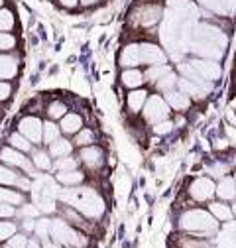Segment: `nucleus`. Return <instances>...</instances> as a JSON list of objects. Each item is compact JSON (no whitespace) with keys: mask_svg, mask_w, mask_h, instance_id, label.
I'll return each mask as SVG.
<instances>
[{"mask_svg":"<svg viewBox=\"0 0 236 248\" xmlns=\"http://www.w3.org/2000/svg\"><path fill=\"white\" fill-rule=\"evenodd\" d=\"M49 238L59 242L63 248H87L88 244V236L71 227L63 217H53L49 221Z\"/></svg>","mask_w":236,"mask_h":248,"instance_id":"423d86ee","label":"nucleus"},{"mask_svg":"<svg viewBox=\"0 0 236 248\" xmlns=\"http://www.w3.org/2000/svg\"><path fill=\"white\" fill-rule=\"evenodd\" d=\"M177 79H179V75H177L173 69H169V71H165L152 87L156 89V93H160V95H163V93H167V91H173V89H177Z\"/></svg>","mask_w":236,"mask_h":248,"instance_id":"473e14b6","label":"nucleus"},{"mask_svg":"<svg viewBox=\"0 0 236 248\" xmlns=\"http://www.w3.org/2000/svg\"><path fill=\"white\" fill-rule=\"evenodd\" d=\"M224 162L230 166V170H236V152H230L224 156Z\"/></svg>","mask_w":236,"mask_h":248,"instance_id":"603ef678","label":"nucleus"},{"mask_svg":"<svg viewBox=\"0 0 236 248\" xmlns=\"http://www.w3.org/2000/svg\"><path fill=\"white\" fill-rule=\"evenodd\" d=\"M61 217H63V219H65L71 227L79 229V231L85 232V234H93V232H95V227H93L95 221L87 219L85 215H81L77 209H73V207H69V205H61Z\"/></svg>","mask_w":236,"mask_h":248,"instance_id":"2eb2a0df","label":"nucleus"},{"mask_svg":"<svg viewBox=\"0 0 236 248\" xmlns=\"http://www.w3.org/2000/svg\"><path fill=\"white\" fill-rule=\"evenodd\" d=\"M0 203H6L12 207H20L26 203V193L14 189V187H6V185H0Z\"/></svg>","mask_w":236,"mask_h":248,"instance_id":"c756f323","label":"nucleus"},{"mask_svg":"<svg viewBox=\"0 0 236 248\" xmlns=\"http://www.w3.org/2000/svg\"><path fill=\"white\" fill-rule=\"evenodd\" d=\"M77 160L81 170L88 175V173H99L103 171L104 164H106V152L99 146V144H91L77 150Z\"/></svg>","mask_w":236,"mask_h":248,"instance_id":"0eeeda50","label":"nucleus"},{"mask_svg":"<svg viewBox=\"0 0 236 248\" xmlns=\"http://www.w3.org/2000/svg\"><path fill=\"white\" fill-rule=\"evenodd\" d=\"M26 248H42V240H40L38 236H34V238H28Z\"/></svg>","mask_w":236,"mask_h":248,"instance_id":"5fc2aeb1","label":"nucleus"},{"mask_svg":"<svg viewBox=\"0 0 236 248\" xmlns=\"http://www.w3.org/2000/svg\"><path fill=\"white\" fill-rule=\"evenodd\" d=\"M42 248H63V246L51 238H45V240H42Z\"/></svg>","mask_w":236,"mask_h":248,"instance_id":"864d4df0","label":"nucleus"},{"mask_svg":"<svg viewBox=\"0 0 236 248\" xmlns=\"http://www.w3.org/2000/svg\"><path fill=\"white\" fill-rule=\"evenodd\" d=\"M53 177L61 187H77V185H83L87 181V173L81 168L69 171H55Z\"/></svg>","mask_w":236,"mask_h":248,"instance_id":"5701e85b","label":"nucleus"},{"mask_svg":"<svg viewBox=\"0 0 236 248\" xmlns=\"http://www.w3.org/2000/svg\"><path fill=\"white\" fill-rule=\"evenodd\" d=\"M77 168H81V166H79V160H77L75 154H71V156L53 160L51 171H69V170H77Z\"/></svg>","mask_w":236,"mask_h":248,"instance_id":"58836bf2","label":"nucleus"},{"mask_svg":"<svg viewBox=\"0 0 236 248\" xmlns=\"http://www.w3.org/2000/svg\"><path fill=\"white\" fill-rule=\"evenodd\" d=\"M215 199L224 201V203H232L236 199V185L230 173L215 181Z\"/></svg>","mask_w":236,"mask_h":248,"instance_id":"4be33fe9","label":"nucleus"},{"mask_svg":"<svg viewBox=\"0 0 236 248\" xmlns=\"http://www.w3.org/2000/svg\"><path fill=\"white\" fill-rule=\"evenodd\" d=\"M103 4V0H79V8L83 10H93Z\"/></svg>","mask_w":236,"mask_h":248,"instance_id":"8fccbe9b","label":"nucleus"},{"mask_svg":"<svg viewBox=\"0 0 236 248\" xmlns=\"http://www.w3.org/2000/svg\"><path fill=\"white\" fill-rule=\"evenodd\" d=\"M230 209H232V215H234V219H236V199L230 203Z\"/></svg>","mask_w":236,"mask_h":248,"instance_id":"6e6d98bb","label":"nucleus"},{"mask_svg":"<svg viewBox=\"0 0 236 248\" xmlns=\"http://www.w3.org/2000/svg\"><path fill=\"white\" fill-rule=\"evenodd\" d=\"M187 197L193 203H209L215 199V179L209 175H197L187 185Z\"/></svg>","mask_w":236,"mask_h":248,"instance_id":"9d476101","label":"nucleus"},{"mask_svg":"<svg viewBox=\"0 0 236 248\" xmlns=\"http://www.w3.org/2000/svg\"><path fill=\"white\" fill-rule=\"evenodd\" d=\"M230 175H232V179H234V185H236V170H232V173H230Z\"/></svg>","mask_w":236,"mask_h":248,"instance_id":"13d9d810","label":"nucleus"},{"mask_svg":"<svg viewBox=\"0 0 236 248\" xmlns=\"http://www.w3.org/2000/svg\"><path fill=\"white\" fill-rule=\"evenodd\" d=\"M179 248H215V242L213 238L185 234V236H179Z\"/></svg>","mask_w":236,"mask_h":248,"instance_id":"c9c22d12","label":"nucleus"},{"mask_svg":"<svg viewBox=\"0 0 236 248\" xmlns=\"http://www.w3.org/2000/svg\"><path fill=\"white\" fill-rule=\"evenodd\" d=\"M173 130H175V122L171 118H165V120H162V122H158V124H154V126H152V132L156 136H167Z\"/></svg>","mask_w":236,"mask_h":248,"instance_id":"c03bdc74","label":"nucleus"},{"mask_svg":"<svg viewBox=\"0 0 236 248\" xmlns=\"http://www.w3.org/2000/svg\"><path fill=\"white\" fill-rule=\"evenodd\" d=\"M148 97H150V89L146 87H140V89H132L126 93V99H124V105H126V112L132 114V116H140Z\"/></svg>","mask_w":236,"mask_h":248,"instance_id":"dca6fc26","label":"nucleus"},{"mask_svg":"<svg viewBox=\"0 0 236 248\" xmlns=\"http://www.w3.org/2000/svg\"><path fill=\"white\" fill-rule=\"evenodd\" d=\"M177 89L183 91L193 103H197V101H205L206 97L211 95V93L206 91V89H203L201 85H197V83H193V81H189V79H185V77H179V79H177Z\"/></svg>","mask_w":236,"mask_h":248,"instance_id":"a878e982","label":"nucleus"},{"mask_svg":"<svg viewBox=\"0 0 236 248\" xmlns=\"http://www.w3.org/2000/svg\"><path fill=\"white\" fill-rule=\"evenodd\" d=\"M0 185H6V187H14L22 193H30V189H32V177H28L24 173H20L18 170L6 166L0 162Z\"/></svg>","mask_w":236,"mask_h":248,"instance_id":"ddd939ff","label":"nucleus"},{"mask_svg":"<svg viewBox=\"0 0 236 248\" xmlns=\"http://www.w3.org/2000/svg\"><path fill=\"white\" fill-rule=\"evenodd\" d=\"M18 36L14 32H0V53H12L18 49Z\"/></svg>","mask_w":236,"mask_h":248,"instance_id":"e433bc0d","label":"nucleus"},{"mask_svg":"<svg viewBox=\"0 0 236 248\" xmlns=\"http://www.w3.org/2000/svg\"><path fill=\"white\" fill-rule=\"evenodd\" d=\"M30 160H32L38 173L51 171V168H53V158L49 156L47 148H42V146H34V150L30 152Z\"/></svg>","mask_w":236,"mask_h":248,"instance_id":"393cba45","label":"nucleus"},{"mask_svg":"<svg viewBox=\"0 0 236 248\" xmlns=\"http://www.w3.org/2000/svg\"><path fill=\"white\" fill-rule=\"evenodd\" d=\"M6 6V0H0V8H4Z\"/></svg>","mask_w":236,"mask_h":248,"instance_id":"bf43d9fd","label":"nucleus"},{"mask_svg":"<svg viewBox=\"0 0 236 248\" xmlns=\"http://www.w3.org/2000/svg\"><path fill=\"white\" fill-rule=\"evenodd\" d=\"M28 234L26 232H16V234H12L6 242H2V248H26V244H28Z\"/></svg>","mask_w":236,"mask_h":248,"instance_id":"a18cd8bd","label":"nucleus"},{"mask_svg":"<svg viewBox=\"0 0 236 248\" xmlns=\"http://www.w3.org/2000/svg\"><path fill=\"white\" fill-rule=\"evenodd\" d=\"M177 73H179V77H185L211 93L215 83L221 81L222 77V65H221V61L191 55L189 59L177 63Z\"/></svg>","mask_w":236,"mask_h":248,"instance_id":"7ed1b4c3","label":"nucleus"},{"mask_svg":"<svg viewBox=\"0 0 236 248\" xmlns=\"http://www.w3.org/2000/svg\"><path fill=\"white\" fill-rule=\"evenodd\" d=\"M16 28H18V14L10 6L0 8V32H16Z\"/></svg>","mask_w":236,"mask_h":248,"instance_id":"72a5a7b5","label":"nucleus"},{"mask_svg":"<svg viewBox=\"0 0 236 248\" xmlns=\"http://www.w3.org/2000/svg\"><path fill=\"white\" fill-rule=\"evenodd\" d=\"M34 225H36V219H22V223H20V227L24 229L26 234L28 232H34Z\"/></svg>","mask_w":236,"mask_h":248,"instance_id":"3c124183","label":"nucleus"},{"mask_svg":"<svg viewBox=\"0 0 236 248\" xmlns=\"http://www.w3.org/2000/svg\"><path fill=\"white\" fill-rule=\"evenodd\" d=\"M16 217H20V219H40L42 211L32 201H26L24 205L16 207Z\"/></svg>","mask_w":236,"mask_h":248,"instance_id":"a19ab883","label":"nucleus"},{"mask_svg":"<svg viewBox=\"0 0 236 248\" xmlns=\"http://www.w3.org/2000/svg\"><path fill=\"white\" fill-rule=\"evenodd\" d=\"M232 170H230V166L224 162V158H215L213 162H209L205 166V173L209 175V177H213L215 181L217 179H221V177H224V175H228Z\"/></svg>","mask_w":236,"mask_h":248,"instance_id":"2f4dec72","label":"nucleus"},{"mask_svg":"<svg viewBox=\"0 0 236 248\" xmlns=\"http://www.w3.org/2000/svg\"><path fill=\"white\" fill-rule=\"evenodd\" d=\"M187 51L195 57H203V59H213V61H221L224 57V51L222 47L215 46V44H209V42H201V40H191Z\"/></svg>","mask_w":236,"mask_h":248,"instance_id":"4468645a","label":"nucleus"},{"mask_svg":"<svg viewBox=\"0 0 236 248\" xmlns=\"http://www.w3.org/2000/svg\"><path fill=\"white\" fill-rule=\"evenodd\" d=\"M163 99H165L167 107L171 108V112H177V114H185L191 108V105H193V101L179 89H173V91L163 93Z\"/></svg>","mask_w":236,"mask_h":248,"instance_id":"a211bd4d","label":"nucleus"},{"mask_svg":"<svg viewBox=\"0 0 236 248\" xmlns=\"http://www.w3.org/2000/svg\"><path fill=\"white\" fill-rule=\"evenodd\" d=\"M49 217H40V221L36 219V225H34V234L40 238V240H45L49 238Z\"/></svg>","mask_w":236,"mask_h":248,"instance_id":"37998d69","label":"nucleus"},{"mask_svg":"<svg viewBox=\"0 0 236 248\" xmlns=\"http://www.w3.org/2000/svg\"><path fill=\"white\" fill-rule=\"evenodd\" d=\"M20 75L18 53H0V81H14Z\"/></svg>","mask_w":236,"mask_h":248,"instance_id":"f3484780","label":"nucleus"},{"mask_svg":"<svg viewBox=\"0 0 236 248\" xmlns=\"http://www.w3.org/2000/svg\"><path fill=\"white\" fill-rule=\"evenodd\" d=\"M42 128H44V118H40L38 114H24L16 122V130L34 146H42Z\"/></svg>","mask_w":236,"mask_h":248,"instance_id":"f8f14e48","label":"nucleus"},{"mask_svg":"<svg viewBox=\"0 0 236 248\" xmlns=\"http://www.w3.org/2000/svg\"><path fill=\"white\" fill-rule=\"evenodd\" d=\"M163 12H165L163 0H134L126 14V24L128 28L136 30L140 34H150L160 28Z\"/></svg>","mask_w":236,"mask_h":248,"instance_id":"f03ea898","label":"nucleus"},{"mask_svg":"<svg viewBox=\"0 0 236 248\" xmlns=\"http://www.w3.org/2000/svg\"><path fill=\"white\" fill-rule=\"evenodd\" d=\"M47 152H49V156L53 160L57 158H65V156H71V154H75V146L71 142V138L67 136H59L55 142H51L49 146H45Z\"/></svg>","mask_w":236,"mask_h":248,"instance_id":"bb28decb","label":"nucleus"},{"mask_svg":"<svg viewBox=\"0 0 236 248\" xmlns=\"http://www.w3.org/2000/svg\"><path fill=\"white\" fill-rule=\"evenodd\" d=\"M71 108H69V105L63 101V99H59V97H55V99H49L47 103H45V107H44V112H45V118H49V120H55V122H59L61 120L67 112H69Z\"/></svg>","mask_w":236,"mask_h":248,"instance_id":"cd10ccee","label":"nucleus"},{"mask_svg":"<svg viewBox=\"0 0 236 248\" xmlns=\"http://www.w3.org/2000/svg\"><path fill=\"white\" fill-rule=\"evenodd\" d=\"M16 217V207L0 203V219H14Z\"/></svg>","mask_w":236,"mask_h":248,"instance_id":"09e8293b","label":"nucleus"},{"mask_svg":"<svg viewBox=\"0 0 236 248\" xmlns=\"http://www.w3.org/2000/svg\"><path fill=\"white\" fill-rule=\"evenodd\" d=\"M177 229L185 234L201 236V238H215L221 229V223L203 207H189L177 217Z\"/></svg>","mask_w":236,"mask_h":248,"instance_id":"20e7f679","label":"nucleus"},{"mask_svg":"<svg viewBox=\"0 0 236 248\" xmlns=\"http://www.w3.org/2000/svg\"><path fill=\"white\" fill-rule=\"evenodd\" d=\"M171 65L169 63H163V65H150L144 69V77H146V85H154L165 71H169Z\"/></svg>","mask_w":236,"mask_h":248,"instance_id":"ea45409f","label":"nucleus"},{"mask_svg":"<svg viewBox=\"0 0 236 248\" xmlns=\"http://www.w3.org/2000/svg\"><path fill=\"white\" fill-rule=\"evenodd\" d=\"M8 146H12V148H16V150H20V152H24V154H30L34 150V144L30 142L28 138H24L18 130H14L10 136H8Z\"/></svg>","mask_w":236,"mask_h":248,"instance_id":"4c0bfd02","label":"nucleus"},{"mask_svg":"<svg viewBox=\"0 0 236 248\" xmlns=\"http://www.w3.org/2000/svg\"><path fill=\"white\" fill-rule=\"evenodd\" d=\"M61 191V185L55 181L53 175H45V173H38L32 179V203L42 211V215H49L53 211H57V197Z\"/></svg>","mask_w":236,"mask_h":248,"instance_id":"39448f33","label":"nucleus"},{"mask_svg":"<svg viewBox=\"0 0 236 248\" xmlns=\"http://www.w3.org/2000/svg\"><path fill=\"white\" fill-rule=\"evenodd\" d=\"M18 229H20L18 223H14V221H10V219H0V244L6 242L12 234H16Z\"/></svg>","mask_w":236,"mask_h":248,"instance_id":"79ce46f5","label":"nucleus"},{"mask_svg":"<svg viewBox=\"0 0 236 248\" xmlns=\"http://www.w3.org/2000/svg\"><path fill=\"white\" fill-rule=\"evenodd\" d=\"M206 209H209V213L215 217V219H217L221 225H222V223H228V221H232V219H234L230 205H228V203H224V201L213 199V201L206 203Z\"/></svg>","mask_w":236,"mask_h":248,"instance_id":"c85d7f7f","label":"nucleus"},{"mask_svg":"<svg viewBox=\"0 0 236 248\" xmlns=\"http://www.w3.org/2000/svg\"><path fill=\"white\" fill-rule=\"evenodd\" d=\"M57 124H59V130H61L63 136L73 138V136L85 126V118H83L81 112H77V110H69V112H67L61 120H59Z\"/></svg>","mask_w":236,"mask_h":248,"instance_id":"aec40b11","label":"nucleus"},{"mask_svg":"<svg viewBox=\"0 0 236 248\" xmlns=\"http://www.w3.org/2000/svg\"><path fill=\"white\" fill-rule=\"evenodd\" d=\"M230 110H234V112H236V97L230 101Z\"/></svg>","mask_w":236,"mask_h":248,"instance_id":"4d7b16f0","label":"nucleus"},{"mask_svg":"<svg viewBox=\"0 0 236 248\" xmlns=\"http://www.w3.org/2000/svg\"><path fill=\"white\" fill-rule=\"evenodd\" d=\"M14 93V87H12V81H0V103H4L12 97Z\"/></svg>","mask_w":236,"mask_h":248,"instance_id":"de8ad7c7","label":"nucleus"},{"mask_svg":"<svg viewBox=\"0 0 236 248\" xmlns=\"http://www.w3.org/2000/svg\"><path fill=\"white\" fill-rule=\"evenodd\" d=\"M142 120L148 124V126H154V124L165 120L171 116V108L167 107L163 95H160V93H150V97H148L142 112H140Z\"/></svg>","mask_w":236,"mask_h":248,"instance_id":"6e6552de","label":"nucleus"},{"mask_svg":"<svg viewBox=\"0 0 236 248\" xmlns=\"http://www.w3.org/2000/svg\"><path fill=\"white\" fill-rule=\"evenodd\" d=\"M59 136H63L59 130V124L55 120L45 118L44 120V128H42V146H49L51 142H55Z\"/></svg>","mask_w":236,"mask_h":248,"instance_id":"f704fd0d","label":"nucleus"},{"mask_svg":"<svg viewBox=\"0 0 236 248\" xmlns=\"http://www.w3.org/2000/svg\"><path fill=\"white\" fill-rule=\"evenodd\" d=\"M140 46V61L142 67H150V65H163L167 63V51L163 49L162 44L156 40H138Z\"/></svg>","mask_w":236,"mask_h":248,"instance_id":"9b49d317","label":"nucleus"},{"mask_svg":"<svg viewBox=\"0 0 236 248\" xmlns=\"http://www.w3.org/2000/svg\"><path fill=\"white\" fill-rule=\"evenodd\" d=\"M118 81H120V85L126 91L146 87V77H144V69L142 67H124L120 71V75H118Z\"/></svg>","mask_w":236,"mask_h":248,"instance_id":"412c9836","label":"nucleus"},{"mask_svg":"<svg viewBox=\"0 0 236 248\" xmlns=\"http://www.w3.org/2000/svg\"><path fill=\"white\" fill-rule=\"evenodd\" d=\"M57 8H61L63 12H75L79 8V0H53Z\"/></svg>","mask_w":236,"mask_h":248,"instance_id":"49530a36","label":"nucleus"},{"mask_svg":"<svg viewBox=\"0 0 236 248\" xmlns=\"http://www.w3.org/2000/svg\"><path fill=\"white\" fill-rule=\"evenodd\" d=\"M118 65H120L122 69H124V67H142L138 40L128 42V44L122 46L120 53H118Z\"/></svg>","mask_w":236,"mask_h":248,"instance_id":"6ab92c4d","label":"nucleus"},{"mask_svg":"<svg viewBox=\"0 0 236 248\" xmlns=\"http://www.w3.org/2000/svg\"><path fill=\"white\" fill-rule=\"evenodd\" d=\"M59 203L69 205L77 209L81 215H85L91 221H101L106 213V201L104 197L91 185H77V187H61L57 197Z\"/></svg>","mask_w":236,"mask_h":248,"instance_id":"f257e3e1","label":"nucleus"},{"mask_svg":"<svg viewBox=\"0 0 236 248\" xmlns=\"http://www.w3.org/2000/svg\"><path fill=\"white\" fill-rule=\"evenodd\" d=\"M215 236V248H236V223H222V231L219 229Z\"/></svg>","mask_w":236,"mask_h":248,"instance_id":"b1692460","label":"nucleus"},{"mask_svg":"<svg viewBox=\"0 0 236 248\" xmlns=\"http://www.w3.org/2000/svg\"><path fill=\"white\" fill-rule=\"evenodd\" d=\"M75 150L79 148H85V146H91V144H97V130L91 128V126H83L73 138H71Z\"/></svg>","mask_w":236,"mask_h":248,"instance_id":"7c9ffc66","label":"nucleus"},{"mask_svg":"<svg viewBox=\"0 0 236 248\" xmlns=\"http://www.w3.org/2000/svg\"><path fill=\"white\" fill-rule=\"evenodd\" d=\"M0 162L6 164V166H10V168H14V170H18L20 173L32 177V179L38 175V171H36L32 160H30V154H24V152H20V150L8 146V144L0 148Z\"/></svg>","mask_w":236,"mask_h":248,"instance_id":"1a4fd4ad","label":"nucleus"}]
</instances>
